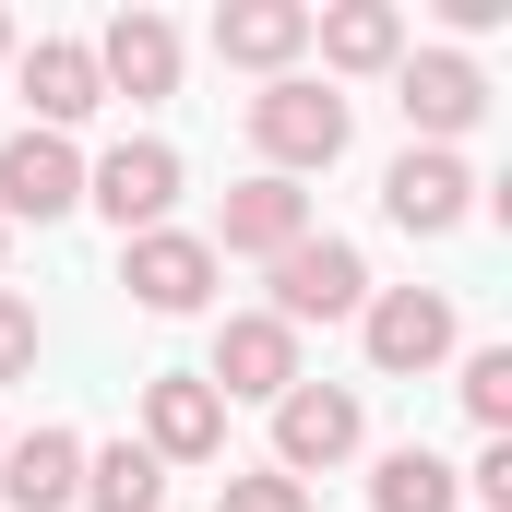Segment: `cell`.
Returning a JSON list of instances; mask_svg holds the SVG:
<instances>
[{
	"label": "cell",
	"instance_id": "cell-11",
	"mask_svg": "<svg viewBox=\"0 0 512 512\" xmlns=\"http://www.w3.org/2000/svg\"><path fill=\"white\" fill-rule=\"evenodd\" d=\"M298 239H310V191L262 167V179L227 191V215H215V239H203V251H215V262H227V251H239V262H274V251H298Z\"/></svg>",
	"mask_w": 512,
	"mask_h": 512
},
{
	"label": "cell",
	"instance_id": "cell-22",
	"mask_svg": "<svg viewBox=\"0 0 512 512\" xmlns=\"http://www.w3.org/2000/svg\"><path fill=\"white\" fill-rule=\"evenodd\" d=\"M24 370H36V310L0 286V382H24Z\"/></svg>",
	"mask_w": 512,
	"mask_h": 512
},
{
	"label": "cell",
	"instance_id": "cell-10",
	"mask_svg": "<svg viewBox=\"0 0 512 512\" xmlns=\"http://www.w3.org/2000/svg\"><path fill=\"white\" fill-rule=\"evenodd\" d=\"M143 453L155 465H215L227 453V405L203 393V370H155L143 382Z\"/></svg>",
	"mask_w": 512,
	"mask_h": 512
},
{
	"label": "cell",
	"instance_id": "cell-5",
	"mask_svg": "<svg viewBox=\"0 0 512 512\" xmlns=\"http://www.w3.org/2000/svg\"><path fill=\"white\" fill-rule=\"evenodd\" d=\"M382 215L405 227V239H453V227L477 215V167L441 155V143H405V155L382 167Z\"/></svg>",
	"mask_w": 512,
	"mask_h": 512
},
{
	"label": "cell",
	"instance_id": "cell-21",
	"mask_svg": "<svg viewBox=\"0 0 512 512\" xmlns=\"http://www.w3.org/2000/svg\"><path fill=\"white\" fill-rule=\"evenodd\" d=\"M215 512H310V489L262 465V477H227V489H215Z\"/></svg>",
	"mask_w": 512,
	"mask_h": 512
},
{
	"label": "cell",
	"instance_id": "cell-9",
	"mask_svg": "<svg viewBox=\"0 0 512 512\" xmlns=\"http://www.w3.org/2000/svg\"><path fill=\"white\" fill-rule=\"evenodd\" d=\"M358 334H370V370H441L453 358V298L441 286H370Z\"/></svg>",
	"mask_w": 512,
	"mask_h": 512
},
{
	"label": "cell",
	"instance_id": "cell-2",
	"mask_svg": "<svg viewBox=\"0 0 512 512\" xmlns=\"http://www.w3.org/2000/svg\"><path fill=\"white\" fill-rule=\"evenodd\" d=\"M393 108H405V131L417 143H465V131L489 120V72L465 60V48H417V60H393Z\"/></svg>",
	"mask_w": 512,
	"mask_h": 512
},
{
	"label": "cell",
	"instance_id": "cell-17",
	"mask_svg": "<svg viewBox=\"0 0 512 512\" xmlns=\"http://www.w3.org/2000/svg\"><path fill=\"white\" fill-rule=\"evenodd\" d=\"M310 48H322V72H393L405 60V12L393 0H334V12H310Z\"/></svg>",
	"mask_w": 512,
	"mask_h": 512
},
{
	"label": "cell",
	"instance_id": "cell-18",
	"mask_svg": "<svg viewBox=\"0 0 512 512\" xmlns=\"http://www.w3.org/2000/svg\"><path fill=\"white\" fill-rule=\"evenodd\" d=\"M370 512H465V477H453L441 453H417V441H405V453L370 465Z\"/></svg>",
	"mask_w": 512,
	"mask_h": 512
},
{
	"label": "cell",
	"instance_id": "cell-19",
	"mask_svg": "<svg viewBox=\"0 0 512 512\" xmlns=\"http://www.w3.org/2000/svg\"><path fill=\"white\" fill-rule=\"evenodd\" d=\"M84 501L96 512H167V465L143 441H108V453H84Z\"/></svg>",
	"mask_w": 512,
	"mask_h": 512
},
{
	"label": "cell",
	"instance_id": "cell-15",
	"mask_svg": "<svg viewBox=\"0 0 512 512\" xmlns=\"http://www.w3.org/2000/svg\"><path fill=\"white\" fill-rule=\"evenodd\" d=\"M0 501H12V512H72V501H84V441H72V429L0 441Z\"/></svg>",
	"mask_w": 512,
	"mask_h": 512
},
{
	"label": "cell",
	"instance_id": "cell-6",
	"mask_svg": "<svg viewBox=\"0 0 512 512\" xmlns=\"http://www.w3.org/2000/svg\"><path fill=\"white\" fill-rule=\"evenodd\" d=\"M358 429H370V417H358V393H346V382L274 393V477H298V489H310L322 465H346V453H358Z\"/></svg>",
	"mask_w": 512,
	"mask_h": 512
},
{
	"label": "cell",
	"instance_id": "cell-12",
	"mask_svg": "<svg viewBox=\"0 0 512 512\" xmlns=\"http://www.w3.org/2000/svg\"><path fill=\"white\" fill-rule=\"evenodd\" d=\"M72 203H84V155H72L60 131H12V143H0V227H12V215L48 227V215H72Z\"/></svg>",
	"mask_w": 512,
	"mask_h": 512
},
{
	"label": "cell",
	"instance_id": "cell-23",
	"mask_svg": "<svg viewBox=\"0 0 512 512\" xmlns=\"http://www.w3.org/2000/svg\"><path fill=\"white\" fill-rule=\"evenodd\" d=\"M465 489H477L489 512H512V441H489V453H477V477H465Z\"/></svg>",
	"mask_w": 512,
	"mask_h": 512
},
{
	"label": "cell",
	"instance_id": "cell-1",
	"mask_svg": "<svg viewBox=\"0 0 512 512\" xmlns=\"http://www.w3.org/2000/svg\"><path fill=\"white\" fill-rule=\"evenodd\" d=\"M346 131H358V108L334 96V84H310V72H274L251 96V143L274 179H310V167H334L346 155Z\"/></svg>",
	"mask_w": 512,
	"mask_h": 512
},
{
	"label": "cell",
	"instance_id": "cell-4",
	"mask_svg": "<svg viewBox=\"0 0 512 512\" xmlns=\"http://www.w3.org/2000/svg\"><path fill=\"white\" fill-rule=\"evenodd\" d=\"M179 179H191V167H179V143H155V131H143V143H108V155L84 167V203H96L120 239H143V227H167Z\"/></svg>",
	"mask_w": 512,
	"mask_h": 512
},
{
	"label": "cell",
	"instance_id": "cell-24",
	"mask_svg": "<svg viewBox=\"0 0 512 512\" xmlns=\"http://www.w3.org/2000/svg\"><path fill=\"white\" fill-rule=\"evenodd\" d=\"M0 60H12V12H0Z\"/></svg>",
	"mask_w": 512,
	"mask_h": 512
},
{
	"label": "cell",
	"instance_id": "cell-13",
	"mask_svg": "<svg viewBox=\"0 0 512 512\" xmlns=\"http://www.w3.org/2000/svg\"><path fill=\"white\" fill-rule=\"evenodd\" d=\"M12 84H24V108H36V131H72L108 108V84H96V48L84 36H36L24 60H12Z\"/></svg>",
	"mask_w": 512,
	"mask_h": 512
},
{
	"label": "cell",
	"instance_id": "cell-8",
	"mask_svg": "<svg viewBox=\"0 0 512 512\" xmlns=\"http://www.w3.org/2000/svg\"><path fill=\"white\" fill-rule=\"evenodd\" d=\"M120 286L155 322H191V310L215 298V251H203L191 227H143V239H120Z\"/></svg>",
	"mask_w": 512,
	"mask_h": 512
},
{
	"label": "cell",
	"instance_id": "cell-20",
	"mask_svg": "<svg viewBox=\"0 0 512 512\" xmlns=\"http://www.w3.org/2000/svg\"><path fill=\"white\" fill-rule=\"evenodd\" d=\"M465 417H477L489 441H512V346H477V358H465Z\"/></svg>",
	"mask_w": 512,
	"mask_h": 512
},
{
	"label": "cell",
	"instance_id": "cell-7",
	"mask_svg": "<svg viewBox=\"0 0 512 512\" xmlns=\"http://www.w3.org/2000/svg\"><path fill=\"white\" fill-rule=\"evenodd\" d=\"M310 370H298V334L274 322V310H239L227 334H215V370H203V393L215 405H274V393H298Z\"/></svg>",
	"mask_w": 512,
	"mask_h": 512
},
{
	"label": "cell",
	"instance_id": "cell-3",
	"mask_svg": "<svg viewBox=\"0 0 512 512\" xmlns=\"http://www.w3.org/2000/svg\"><path fill=\"white\" fill-rule=\"evenodd\" d=\"M346 310H370V262L358 239H298V251H274V322L286 334H310V322H346Z\"/></svg>",
	"mask_w": 512,
	"mask_h": 512
},
{
	"label": "cell",
	"instance_id": "cell-25",
	"mask_svg": "<svg viewBox=\"0 0 512 512\" xmlns=\"http://www.w3.org/2000/svg\"><path fill=\"white\" fill-rule=\"evenodd\" d=\"M0 251H12V227H0Z\"/></svg>",
	"mask_w": 512,
	"mask_h": 512
},
{
	"label": "cell",
	"instance_id": "cell-14",
	"mask_svg": "<svg viewBox=\"0 0 512 512\" xmlns=\"http://www.w3.org/2000/svg\"><path fill=\"white\" fill-rule=\"evenodd\" d=\"M84 48H96L108 96H167L179 84V24L167 12H108V36H84Z\"/></svg>",
	"mask_w": 512,
	"mask_h": 512
},
{
	"label": "cell",
	"instance_id": "cell-16",
	"mask_svg": "<svg viewBox=\"0 0 512 512\" xmlns=\"http://www.w3.org/2000/svg\"><path fill=\"white\" fill-rule=\"evenodd\" d=\"M310 48V0H227L215 12V60H239V72H286Z\"/></svg>",
	"mask_w": 512,
	"mask_h": 512
}]
</instances>
